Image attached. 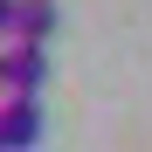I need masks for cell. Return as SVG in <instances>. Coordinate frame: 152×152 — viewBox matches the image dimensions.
Instances as JSON below:
<instances>
[{
  "label": "cell",
  "mask_w": 152,
  "mask_h": 152,
  "mask_svg": "<svg viewBox=\"0 0 152 152\" xmlns=\"http://www.w3.org/2000/svg\"><path fill=\"white\" fill-rule=\"evenodd\" d=\"M48 90V42H7L0 48V97H42Z\"/></svg>",
  "instance_id": "cell-1"
},
{
  "label": "cell",
  "mask_w": 152,
  "mask_h": 152,
  "mask_svg": "<svg viewBox=\"0 0 152 152\" xmlns=\"http://www.w3.org/2000/svg\"><path fill=\"white\" fill-rule=\"evenodd\" d=\"M48 132L42 97H0V152H35Z\"/></svg>",
  "instance_id": "cell-2"
},
{
  "label": "cell",
  "mask_w": 152,
  "mask_h": 152,
  "mask_svg": "<svg viewBox=\"0 0 152 152\" xmlns=\"http://www.w3.org/2000/svg\"><path fill=\"white\" fill-rule=\"evenodd\" d=\"M56 35V0H14V35L7 42H48Z\"/></svg>",
  "instance_id": "cell-3"
},
{
  "label": "cell",
  "mask_w": 152,
  "mask_h": 152,
  "mask_svg": "<svg viewBox=\"0 0 152 152\" xmlns=\"http://www.w3.org/2000/svg\"><path fill=\"white\" fill-rule=\"evenodd\" d=\"M14 35V0H0V42Z\"/></svg>",
  "instance_id": "cell-4"
},
{
  "label": "cell",
  "mask_w": 152,
  "mask_h": 152,
  "mask_svg": "<svg viewBox=\"0 0 152 152\" xmlns=\"http://www.w3.org/2000/svg\"><path fill=\"white\" fill-rule=\"evenodd\" d=\"M0 48H7V42H0Z\"/></svg>",
  "instance_id": "cell-5"
}]
</instances>
